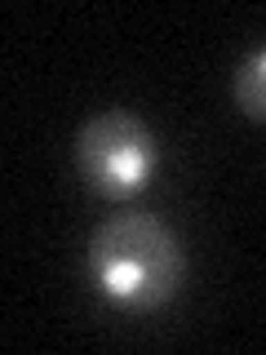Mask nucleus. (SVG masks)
<instances>
[{"label": "nucleus", "instance_id": "f257e3e1", "mask_svg": "<svg viewBox=\"0 0 266 355\" xmlns=\"http://www.w3.org/2000/svg\"><path fill=\"white\" fill-rule=\"evenodd\" d=\"M89 280L120 311H160L186 280L182 240L155 214H116L89 240Z\"/></svg>", "mask_w": 266, "mask_h": 355}, {"label": "nucleus", "instance_id": "f03ea898", "mask_svg": "<svg viewBox=\"0 0 266 355\" xmlns=\"http://www.w3.org/2000/svg\"><path fill=\"white\" fill-rule=\"evenodd\" d=\"M160 164V142L133 111L107 107L94 120H85L76 133V169L98 196L125 200L147 187V178Z\"/></svg>", "mask_w": 266, "mask_h": 355}, {"label": "nucleus", "instance_id": "7ed1b4c3", "mask_svg": "<svg viewBox=\"0 0 266 355\" xmlns=\"http://www.w3.org/2000/svg\"><path fill=\"white\" fill-rule=\"evenodd\" d=\"M231 98H236V107L249 120H262L266 125V49L249 53V58L240 62L236 80H231Z\"/></svg>", "mask_w": 266, "mask_h": 355}]
</instances>
